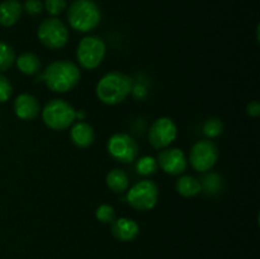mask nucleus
I'll return each mask as SVG.
<instances>
[{
    "mask_svg": "<svg viewBox=\"0 0 260 259\" xmlns=\"http://www.w3.org/2000/svg\"><path fill=\"white\" fill-rule=\"evenodd\" d=\"M80 75V69L75 63L60 60L51 62L38 81L43 80L46 85L56 93H66L78 85Z\"/></svg>",
    "mask_w": 260,
    "mask_h": 259,
    "instance_id": "1",
    "label": "nucleus"
},
{
    "mask_svg": "<svg viewBox=\"0 0 260 259\" xmlns=\"http://www.w3.org/2000/svg\"><path fill=\"white\" fill-rule=\"evenodd\" d=\"M132 90V79L119 71L106 74L96 84V96L108 106L122 103Z\"/></svg>",
    "mask_w": 260,
    "mask_h": 259,
    "instance_id": "2",
    "label": "nucleus"
},
{
    "mask_svg": "<svg viewBox=\"0 0 260 259\" xmlns=\"http://www.w3.org/2000/svg\"><path fill=\"white\" fill-rule=\"evenodd\" d=\"M102 13L93 0H75L68 10V19L78 32H90L101 23Z\"/></svg>",
    "mask_w": 260,
    "mask_h": 259,
    "instance_id": "3",
    "label": "nucleus"
},
{
    "mask_svg": "<svg viewBox=\"0 0 260 259\" xmlns=\"http://www.w3.org/2000/svg\"><path fill=\"white\" fill-rule=\"evenodd\" d=\"M76 118V111L70 103L62 99H52L42 111V119L47 127L56 131L68 128Z\"/></svg>",
    "mask_w": 260,
    "mask_h": 259,
    "instance_id": "4",
    "label": "nucleus"
},
{
    "mask_svg": "<svg viewBox=\"0 0 260 259\" xmlns=\"http://www.w3.org/2000/svg\"><path fill=\"white\" fill-rule=\"evenodd\" d=\"M106 43L96 36H88L79 42L76 57L84 69L94 70L98 68L106 56Z\"/></svg>",
    "mask_w": 260,
    "mask_h": 259,
    "instance_id": "5",
    "label": "nucleus"
},
{
    "mask_svg": "<svg viewBox=\"0 0 260 259\" xmlns=\"http://www.w3.org/2000/svg\"><path fill=\"white\" fill-rule=\"evenodd\" d=\"M38 40L45 47L51 50L62 48L69 41V30L58 18H47L37 29Z\"/></svg>",
    "mask_w": 260,
    "mask_h": 259,
    "instance_id": "6",
    "label": "nucleus"
},
{
    "mask_svg": "<svg viewBox=\"0 0 260 259\" xmlns=\"http://www.w3.org/2000/svg\"><path fill=\"white\" fill-rule=\"evenodd\" d=\"M159 197V188L152 180H140L127 193V201L139 211H149L155 207Z\"/></svg>",
    "mask_w": 260,
    "mask_h": 259,
    "instance_id": "7",
    "label": "nucleus"
},
{
    "mask_svg": "<svg viewBox=\"0 0 260 259\" xmlns=\"http://www.w3.org/2000/svg\"><path fill=\"white\" fill-rule=\"evenodd\" d=\"M218 159V149L211 140H200L190 149L189 161L193 169L205 173L212 169Z\"/></svg>",
    "mask_w": 260,
    "mask_h": 259,
    "instance_id": "8",
    "label": "nucleus"
},
{
    "mask_svg": "<svg viewBox=\"0 0 260 259\" xmlns=\"http://www.w3.org/2000/svg\"><path fill=\"white\" fill-rule=\"evenodd\" d=\"M108 152L119 163H132L139 155L136 140L127 134H116L108 140Z\"/></svg>",
    "mask_w": 260,
    "mask_h": 259,
    "instance_id": "9",
    "label": "nucleus"
},
{
    "mask_svg": "<svg viewBox=\"0 0 260 259\" xmlns=\"http://www.w3.org/2000/svg\"><path fill=\"white\" fill-rule=\"evenodd\" d=\"M177 124L169 117H160L149 130V142L157 150L165 149L177 139Z\"/></svg>",
    "mask_w": 260,
    "mask_h": 259,
    "instance_id": "10",
    "label": "nucleus"
},
{
    "mask_svg": "<svg viewBox=\"0 0 260 259\" xmlns=\"http://www.w3.org/2000/svg\"><path fill=\"white\" fill-rule=\"evenodd\" d=\"M157 165L164 170L167 174L179 175L185 172L188 167V160L184 152L175 147H165L157 155Z\"/></svg>",
    "mask_w": 260,
    "mask_h": 259,
    "instance_id": "11",
    "label": "nucleus"
},
{
    "mask_svg": "<svg viewBox=\"0 0 260 259\" xmlns=\"http://www.w3.org/2000/svg\"><path fill=\"white\" fill-rule=\"evenodd\" d=\"M14 112L20 119L32 121L40 113V103L35 95L23 93L14 101Z\"/></svg>",
    "mask_w": 260,
    "mask_h": 259,
    "instance_id": "12",
    "label": "nucleus"
},
{
    "mask_svg": "<svg viewBox=\"0 0 260 259\" xmlns=\"http://www.w3.org/2000/svg\"><path fill=\"white\" fill-rule=\"evenodd\" d=\"M112 234L119 241H132L139 236L140 226L132 218L121 217L112 221Z\"/></svg>",
    "mask_w": 260,
    "mask_h": 259,
    "instance_id": "13",
    "label": "nucleus"
},
{
    "mask_svg": "<svg viewBox=\"0 0 260 259\" xmlns=\"http://www.w3.org/2000/svg\"><path fill=\"white\" fill-rule=\"evenodd\" d=\"M23 5L18 0H4L0 3V25L12 27L20 19Z\"/></svg>",
    "mask_w": 260,
    "mask_h": 259,
    "instance_id": "14",
    "label": "nucleus"
},
{
    "mask_svg": "<svg viewBox=\"0 0 260 259\" xmlns=\"http://www.w3.org/2000/svg\"><path fill=\"white\" fill-rule=\"evenodd\" d=\"M70 137L75 146L85 149V147H89L93 144L95 134H94L93 127L89 123H86V122H78L71 128Z\"/></svg>",
    "mask_w": 260,
    "mask_h": 259,
    "instance_id": "15",
    "label": "nucleus"
},
{
    "mask_svg": "<svg viewBox=\"0 0 260 259\" xmlns=\"http://www.w3.org/2000/svg\"><path fill=\"white\" fill-rule=\"evenodd\" d=\"M175 189L183 197H194L202 190V184L193 175H183L175 183Z\"/></svg>",
    "mask_w": 260,
    "mask_h": 259,
    "instance_id": "16",
    "label": "nucleus"
},
{
    "mask_svg": "<svg viewBox=\"0 0 260 259\" xmlns=\"http://www.w3.org/2000/svg\"><path fill=\"white\" fill-rule=\"evenodd\" d=\"M107 185L111 190L116 193H122L128 188L129 179L128 175L122 169H112L107 174Z\"/></svg>",
    "mask_w": 260,
    "mask_h": 259,
    "instance_id": "17",
    "label": "nucleus"
},
{
    "mask_svg": "<svg viewBox=\"0 0 260 259\" xmlns=\"http://www.w3.org/2000/svg\"><path fill=\"white\" fill-rule=\"evenodd\" d=\"M17 68L25 75H35L40 71L41 61L35 53L25 52L17 58Z\"/></svg>",
    "mask_w": 260,
    "mask_h": 259,
    "instance_id": "18",
    "label": "nucleus"
},
{
    "mask_svg": "<svg viewBox=\"0 0 260 259\" xmlns=\"http://www.w3.org/2000/svg\"><path fill=\"white\" fill-rule=\"evenodd\" d=\"M15 62V52L10 45L0 42V71L9 70Z\"/></svg>",
    "mask_w": 260,
    "mask_h": 259,
    "instance_id": "19",
    "label": "nucleus"
},
{
    "mask_svg": "<svg viewBox=\"0 0 260 259\" xmlns=\"http://www.w3.org/2000/svg\"><path fill=\"white\" fill-rule=\"evenodd\" d=\"M157 161L155 157L152 156H144L139 159L136 164V170L139 174L141 175H152L156 173L157 170Z\"/></svg>",
    "mask_w": 260,
    "mask_h": 259,
    "instance_id": "20",
    "label": "nucleus"
},
{
    "mask_svg": "<svg viewBox=\"0 0 260 259\" xmlns=\"http://www.w3.org/2000/svg\"><path fill=\"white\" fill-rule=\"evenodd\" d=\"M223 124L218 118H208L203 124V134L208 137V139H213L222 134Z\"/></svg>",
    "mask_w": 260,
    "mask_h": 259,
    "instance_id": "21",
    "label": "nucleus"
},
{
    "mask_svg": "<svg viewBox=\"0 0 260 259\" xmlns=\"http://www.w3.org/2000/svg\"><path fill=\"white\" fill-rule=\"evenodd\" d=\"M95 217L101 222L109 223L116 218V212H114V208L111 205L104 203V205H101L95 210Z\"/></svg>",
    "mask_w": 260,
    "mask_h": 259,
    "instance_id": "22",
    "label": "nucleus"
},
{
    "mask_svg": "<svg viewBox=\"0 0 260 259\" xmlns=\"http://www.w3.org/2000/svg\"><path fill=\"white\" fill-rule=\"evenodd\" d=\"M66 0H45L43 9L47 10L51 15H60L65 10Z\"/></svg>",
    "mask_w": 260,
    "mask_h": 259,
    "instance_id": "23",
    "label": "nucleus"
},
{
    "mask_svg": "<svg viewBox=\"0 0 260 259\" xmlns=\"http://www.w3.org/2000/svg\"><path fill=\"white\" fill-rule=\"evenodd\" d=\"M13 85L4 75L0 74V103H4L12 96Z\"/></svg>",
    "mask_w": 260,
    "mask_h": 259,
    "instance_id": "24",
    "label": "nucleus"
},
{
    "mask_svg": "<svg viewBox=\"0 0 260 259\" xmlns=\"http://www.w3.org/2000/svg\"><path fill=\"white\" fill-rule=\"evenodd\" d=\"M23 10L29 15H37L43 10V4L41 0H25Z\"/></svg>",
    "mask_w": 260,
    "mask_h": 259,
    "instance_id": "25",
    "label": "nucleus"
},
{
    "mask_svg": "<svg viewBox=\"0 0 260 259\" xmlns=\"http://www.w3.org/2000/svg\"><path fill=\"white\" fill-rule=\"evenodd\" d=\"M246 113H248V116H250V117H258L260 114L259 102H256V101L250 102V103L248 104V107H246Z\"/></svg>",
    "mask_w": 260,
    "mask_h": 259,
    "instance_id": "26",
    "label": "nucleus"
},
{
    "mask_svg": "<svg viewBox=\"0 0 260 259\" xmlns=\"http://www.w3.org/2000/svg\"><path fill=\"white\" fill-rule=\"evenodd\" d=\"M84 116H85V114H84V112L81 111V112H76V117H80V118H84Z\"/></svg>",
    "mask_w": 260,
    "mask_h": 259,
    "instance_id": "27",
    "label": "nucleus"
}]
</instances>
